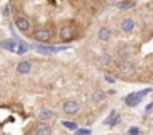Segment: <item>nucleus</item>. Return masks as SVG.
<instances>
[{
  "instance_id": "a211bd4d",
  "label": "nucleus",
  "mask_w": 153,
  "mask_h": 135,
  "mask_svg": "<svg viewBox=\"0 0 153 135\" xmlns=\"http://www.w3.org/2000/svg\"><path fill=\"white\" fill-rule=\"evenodd\" d=\"M152 108H153V102H150V104L147 105V108H146V111H150Z\"/></svg>"
},
{
  "instance_id": "2eb2a0df",
  "label": "nucleus",
  "mask_w": 153,
  "mask_h": 135,
  "mask_svg": "<svg viewBox=\"0 0 153 135\" xmlns=\"http://www.w3.org/2000/svg\"><path fill=\"white\" fill-rule=\"evenodd\" d=\"M63 125L68 126L69 129H75V128H76V123H71V122H63Z\"/></svg>"
},
{
  "instance_id": "423d86ee",
  "label": "nucleus",
  "mask_w": 153,
  "mask_h": 135,
  "mask_svg": "<svg viewBox=\"0 0 153 135\" xmlns=\"http://www.w3.org/2000/svg\"><path fill=\"white\" fill-rule=\"evenodd\" d=\"M15 26H17L18 30H21V32H27V30L30 29V23H29V20L24 18V17L15 18Z\"/></svg>"
},
{
  "instance_id": "0eeeda50",
  "label": "nucleus",
  "mask_w": 153,
  "mask_h": 135,
  "mask_svg": "<svg viewBox=\"0 0 153 135\" xmlns=\"http://www.w3.org/2000/svg\"><path fill=\"white\" fill-rule=\"evenodd\" d=\"M32 71V63L24 60V62H20L18 66H17V72L18 74H29Z\"/></svg>"
},
{
  "instance_id": "f03ea898",
  "label": "nucleus",
  "mask_w": 153,
  "mask_h": 135,
  "mask_svg": "<svg viewBox=\"0 0 153 135\" xmlns=\"http://www.w3.org/2000/svg\"><path fill=\"white\" fill-rule=\"evenodd\" d=\"M117 71L120 74H123V75H129L134 71V65L129 60H122V62L117 63Z\"/></svg>"
},
{
  "instance_id": "dca6fc26",
  "label": "nucleus",
  "mask_w": 153,
  "mask_h": 135,
  "mask_svg": "<svg viewBox=\"0 0 153 135\" xmlns=\"http://www.w3.org/2000/svg\"><path fill=\"white\" fill-rule=\"evenodd\" d=\"M140 134V129L138 128H131L129 129V135H138Z\"/></svg>"
},
{
  "instance_id": "39448f33",
  "label": "nucleus",
  "mask_w": 153,
  "mask_h": 135,
  "mask_svg": "<svg viewBox=\"0 0 153 135\" xmlns=\"http://www.w3.org/2000/svg\"><path fill=\"white\" fill-rule=\"evenodd\" d=\"M74 35H75V30L71 26H63L59 30V36H60L62 41H71L74 38Z\"/></svg>"
},
{
  "instance_id": "6e6552de",
  "label": "nucleus",
  "mask_w": 153,
  "mask_h": 135,
  "mask_svg": "<svg viewBox=\"0 0 153 135\" xmlns=\"http://www.w3.org/2000/svg\"><path fill=\"white\" fill-rule=\"evenodd\" d=\"M141 99H143V98H140L138 93H131V95L126 96V104H128L129 107H137V105L141 102Z\"/></svg>"
},
{
  "instance_id": "ddd939ff",
  "label": "nucleus",
  "mask_w": 153,
  "mask_h": 135,
  "mask_svg": "<svg viewBox=\"0 0 153 135\" xmlns=\"http://www.w3.org/2000/svg\"><path fill=\"white\" fill-rule=\"evenodd\" d=\"M105 98V92H102V90H96L93 95H92V99L95 101V102H99V101H102Z\"/></svg>"
},
{
  "instance_id": "20e7f679",
  "label": "nucleus",
  "mask_w": 153,
  "mask_h": 135,
  "mask_svg": "<svg viewBox=\"0 0 153 135\" xmlns=\"http://www.w3.org/2000/svg\"><path fill=\"white\" fill-rule=\"evenodd\" d=\"M51 132H53L51 126L45 122H39L35 126V135H51Z\"/></svg>"
},
{
  "instance_id": "1a4fd4ad",
  "label": "nucleus",
  "mask_w": 153,
  "mask_h": 135,
  "mask_svg": "<svg viewBox=\"0 0 153 135\" xmlns=\"http://www.w3.org/2000/svg\"><path fill=\"white\" fill-rule=\"evenodd\" d=\"M134 26H135V23H134L132 18H125L122 21V24H120V27H122L123 32H132L134 30Z\"/></svg>"
},
{
  "instance_id": "f257e3e1",
  "label": "nucleus",
  "mask_w": 153,
  "mask_h": 135,
  "mask_svg": "<svg viewBox=\"0 0 153 135\" xmlns=\"http://www.w3.org/2000/svg\"><path fill=\"white\" fill-rule=\"evenodd\" d=\"M78 110H80V104L76 102V101H74V99H69V101H66L63 104V113L68 114V116L76 114V113H78Z\"/></svg>"
},
{
  "instance_id": "9b49d317",
  "label": "nucleus",
  "mask_w": 153,
  "mask_h": 135,
  "mask_svg": "<svg viewBox=\"0 0 153 135\" xmlns=\"http://www.w3.org/2000/svg\"><path fill=\"white\" fill-rule=\"evenodd\" d=\"M116 6L122 11H128L131 8H134V2H131V0H122V2H117Z\"/></svg>"
},
{
  "instance_id": "f3484780",
  "label": "nucleus",
  "mask_w": 153,
  "mask_h": 135,
  "mask_svg": "<svg viewBox=\"0 0 153 135\" xmlns=\"http://www.w3.org/2000/svg\"><path fill=\"white\" fill-rule=\"evenodd\" d=\"M104 78H105V81H108V83H114V81H116L114 77H111V75H104Z\"/></svg>"
},
{
  "instance_id": "9d476101",
  "label": "nucleus",
  "mask_w": 153,
  "mask_h": 135,
  "mask_svg": "<svg viewBox=\"0 0 153 135\" xmlns=\"http://www.w3.org/2000/svg\"><path fill=\"white\" fill-rule=\"evenodd\" d=\"M53 117H54V114H53V111H50V110H41V111L38 113V119H39L41 122L51 120Z\"/></svg>"
},
{
  "instance_id": "7ed1b4c3",
  "label": "nucleus",
  "mask_w": 153,
  "mask_h": 135,
  "mask_svg": "<svg viewBox=\"0 0 153 135\" xmlns=\"http://www.w3.org/2000/svg\"><path fill=\"white\" fill-rule=\"evenodd\" d=\"M33 38L39 42H48L51 39V33H50L48 29H38V30H35Z\"/></svg>"
},
{
  "instance_id": "f8f14e48",
  "label": "nucleus",
  "mask_w": 153,
  "mask_h": 135,
  "mask_svg": "<svg viewBox=\"0 0 153 135\" xmlns=\"http://www.w3.org/2000/svg\"><path fill=\"white\" fill-rule=\"evenodd\" d=\"M98 36H99V39H101V41H108V39L111 38V30H110V29H107V27H102V29L99 30Z\"/></svg>"
},
{
  "instance_id": "6ab92c4d",
  "label": "nucleus",
  "mask_w": 153,
  "mask_h": 135,
  "mask_svg": "<svg viewBox=\"0 0 153 135\" xmlns=\"http://www.w3.org/2000/svg\"><path fill=\"white\" fill-rule=\"evenodd\" d=\"M110 2H111V3H113V2H114V0H110Z\"/></svg>"
},
{
  "instance_id": "4468645a",
  "label": "nucleus",
  "mask_w": 153,
  "mask_h": 135,
  "mask_svg": "<svg viewBox=\"0 0 153 135\" xmlns=\"http://www.w3.org/2000/svg\"><path fill=\"white\" fill-rule=\"evenodd\" d=\"M101 62H102V65H108V63L111 62V56L107 54V53L102 54V56H101Z\"/></svg>"
}]
</instances>
